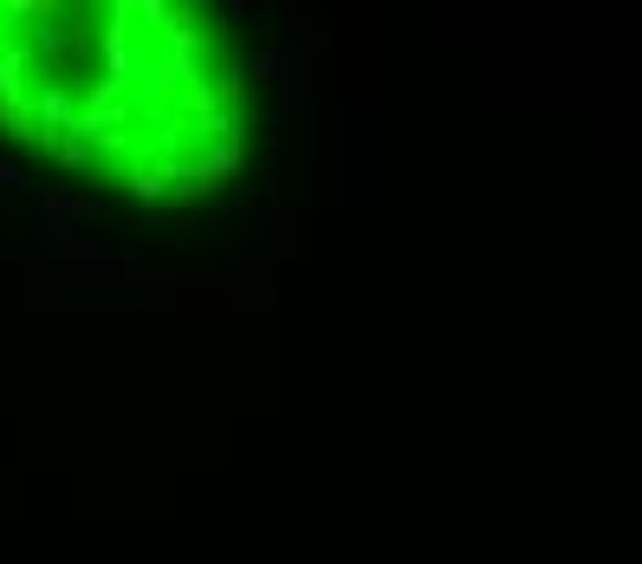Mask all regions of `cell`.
<instances>
[{"label":"cell","instance_id":"1","mask_svg":"<svg viewBox=\"0 0 642 564\" xmlns=\"http://www.w3.org/2000/svg\"><path fill=\"white\" fill-rule=\"evenodd\" d=\"M0 188H20V169H13V162H0Z\"/></svg>","mask_w":642,"mask_h":564}]
</instances>
